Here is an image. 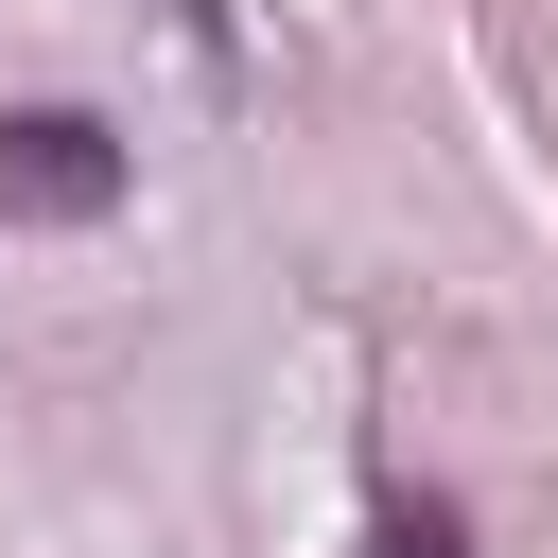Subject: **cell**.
<instances>
[{
	"label": "cell",
	"mask_w": 558,
	"mask_h": 558,
	"mask_svg": "<svg viewBox=\"0 0 558 558\" xmlns=\"http://www.w3.org/2000/svg\"><path fill=\"white\" fill-rule=\"evenodd\" d=\"M122 209V140L87 105H17L0 122V227H105Z\"/></svg>",
	"instance_id": "1"
},
{
	"label": "cell",
	"mask_w": 558,
	"mask_h": 558,
	"mask_svg": "<svg viewBox=\"0 0 558 558\" xmlns=\"http://www.w3.org/2000/svg\"><path fill=\"white\" fill-rule=\"evenodd\" d=\"M366 558H471V541H453V506H384V523H366Z\"/></svg>",
	"instance_id": "2"
}]
</instances>
